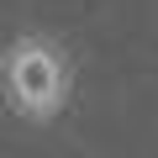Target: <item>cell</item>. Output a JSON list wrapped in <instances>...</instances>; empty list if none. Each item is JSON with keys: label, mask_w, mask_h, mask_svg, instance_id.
I'll return each instance as SVG.
<instances>
[{"label": "cell", "mask_w": 158, "mask_h": 158, "mask_svg": "<svg viewBox=\"0 0 158 158\" xmlns=\"http://www.w3.org/2000/svg\"><path fill=\"white\" fill-rule=\"evenodd\" d=\"M6 95H11V111L27 116V121H53L63 106H69V53L42 37V32H27L6 48Z\"/></svg>", "instance_id": "6da1fadb"}]
</instances>
